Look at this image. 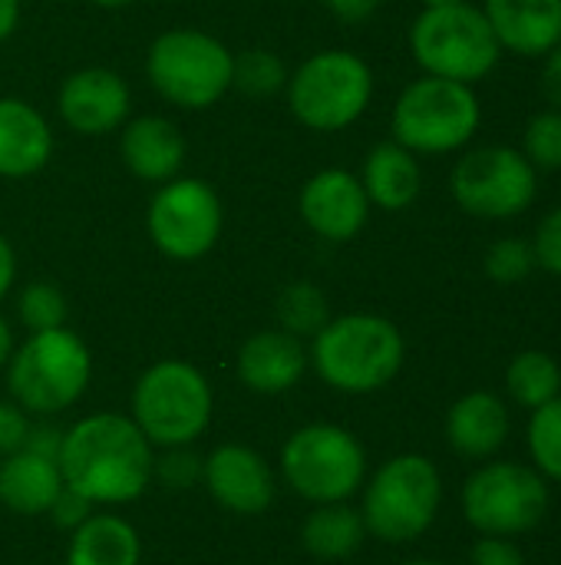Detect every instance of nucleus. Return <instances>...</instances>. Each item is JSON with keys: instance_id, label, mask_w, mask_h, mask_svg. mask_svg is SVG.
Returning <instances> with one entry per match:
<instances>
[{"instance_id": "f257e3e1", "label": "nucleus", "mask_w": 561, "mask_h": 565, "mask_svg": "<svg viewBox=\"0 0 561 565\" xmlns=\"http://www.w3.org/2000/svg\"><path fill=\"white\" fill-rule=\"evenodd\" d=\"M63 487L93 507H122L139 500L152 483L155 447L126 414H89L63 430L60 447Z\"/></svg>"}, {"instance_id": "f03ea898", "label": "nucleus", "mask_w": 561, "mask_h": 565, "mask_svg": "<svg viewBox=\"0 0 561 565\" xmlns=\"http://www.w3.org/2000/svg\"><path fill=\"white\" fill-rule=\"evenodd\" d=\"M407 361V341L400 328L384 315H341L331 318L308 351L317 377L341 394H374L384 391Z\"/></svg>"}, {"instance_id": "7ed1b4c3", "label": "nucleus", "mask_w": 561, "mask_h": 565, "mask_svg": "<svg viewBox=\"0 0 561 565\" xmlns=\"http://www.w3.org/2000/svg\"><path fill=\"white\" fill-rule=\"evenodd\" d=\"M93 358L76 331L53 328L30 334L7 364V387L30 417H56L69 411L89 387Z\"/></svg>"}, {"instance_id": "20e7f679", "label": "nucleus", "mask_w": 561, "mask_h": 565, "mask_svg": "<svg viewBox=\"0 0 561 565\" xmlns=\"http://www.w3.org/2000/svg\"><path fill=\"white\" fill-rule=\"evenodd\" d=\"M443 503V477L436 463L423 454H400L377 467L364 483L360 516L367 536L380 543H413L420 540Z\"/></svg>"}, {"instance_id": "39448f33", "label": "nucleus", "mask_w": 561, "mask_h": 565, "mask_svg": "<svg viewBox=\"0 0 561 565\" xmlns=\"http://www.w3.org/2000/svg\"><path fill=\"white\" fill-rule=\"evenodd\" d=\"M410 53L427 76L479 83L503 56V46L483 13L470 0L450 7H423L410 26Z\"/></svg>"}, {"instance_id": "423d86ee", "label": "nucleus", "mask_w": 561, "mask_h": 565, "mask_svg": "<svg viewBox=\"0 0 561 565\" xmlns=\"http://www.w3.org/2000/svg\"><path fill=\"white\" fill-rule=\"evenodd\" d=\"M215 394L208 377L185 361H159L132 387V420L159 450L192 447L212 424Z\"/></svg>"}, {"instance_id": "0eeeda50", "label": "nucleus", "mask_w": 561, "mask_h": 565, "mask_svg": "<svg viewBox=\"0 0 561 565\" xmlns=\"http://www.w3.org/2000/svg\"><path fill=\"white\" fill-rule=\"evenodd\" d=\"M235 53L205 30L175 26L152 40L145 76L152 89L179 109H208L231 89Z\"/></svg>"}, {"instance_id": "6e6552de", "label": "nucleus", "mask_w": 561, "mask_h": 565, "mask_svg": "<svg viewBox=\"0 0 561 565\" xmlns=\"http://www.w3.org/2000/svg\"><path fill=\"white\" fill-rule=\"evenodd\" d=\"M483 122V106L473 86L440 76L413 79L393 103V142L417 156H443L463 149Z\"/></svg>"}, {"instance_id": "1a4fd4ad", "label": "nucleus", "mask_w": 561, "mask_h": 565, "mask_svg": "<svg viewBox=\"0 0 561 565\" xmlns=\"http://www.w3.org/2000/svg\"><path fill=\"white\" fill-rule=\"evenodd\" d=\"M288 106L314 132L354 126L374 99V70L350 50H321L288 76Z\"/></svg>"}, {"instance_id": "9d476101", "label": "nucleus", "mask_w": 561, "mask_h": 565, "mask_svg": "<svg viewBox=\"0 0 561 565\" xmlns=\"http://www.w3.org/2000/svg\"><path fill=\"white\" fill-rule=\"evenodd\" d=\"M281 477L308 503H347L367 483L364 444L337 424H308L281 447Z\"/></svg>"}, {"instance_id": "9b49d317", "label": "nucleus", "mask_w": 561, "mask_h": 565, "mask_svg": "<svg viewBox=\"0 0 561 565\" xmlns=\"http://www.w3.org/2000/svg\"><path fill=\"white\" fill-rule=\"evenodd\" d=\"M549 513V483L536 467L496 460L479 467L463 487V516L483 536L532 533Z\"/></svg>"}, {"instance_id": "f8f14e48", "label": "nucleus", "mask_w": 561, "mask_h": 565, "mask_svg": "<svg viewBox=\"0 0 561 565\" xmlns=\"http://www.w3.org/2000/svg\"><path fill=\"white\" fill-rule=\"evenodd\" d=\"M450 192L456 205L486 222H506L522 212L539 195V169L513 146H483L466 152L450 175Z\"/></svg>"}, {"instance_id": "ddd939ff", "label": "nucleus", "mask_w": 561, "mask_h": 565, "mask_svg": "<svg viewBox=\"0 0 561 565\" xmlns=\"http://www.w3.org/2000/svg\"><path fill=\"white\" fill-rule=\"evenodd\" d=\"M145 228L165 258L198 262L222 235V199L205 179L175 175L152 195Z\"/></svg>"}, {"instance_id": "4468645a", "label": "nucleus", "mask_w": 561, "mask_h": 565, "mask_svg": "<svg viewBox=\"0 0 561 565\" xmlns=\"http://www.w3.org/2000/svg\"><path fill=\"white\" fill-rule=\"evenodd\" d=\"M202 487L222 510L238 516L265 513L278 493L268 460L241 444H222L202 460Z\"/></svg>"}, {"instance_id": "2eb2a0df", "label": "nucleus", "mask_w": 561, "mask_h": 565, "mask_svg": "<svg viewBox=\"0 0 561 565\" xmlns=\"http://www.w3.org/2000/svg\"><path fill=\"white\" fill-rule=\"evenodd\" d=\"M129 83L106 66H86L63 79L56 93V109L63 122L79 136H106L122 129L129 119Z\"/></svg>"}, {"instance_id": "dca6fc26", "label": "nucleus", "mask_w": 561, "mask_h": 565, "mask_svg": "<svg viewBox=\"0 0 561 565\" xmlns=\"http://www.w3.org/2000/svg\"><path fill=\"white\" fill-rule=\"evenodd\" d=\"M298 209L304 225L324 242H350L370 218V199L360 185V175L347 169L314 172L301 189Z\"/></svg>"}, {"instance_id": "f3484780", "label": "nucleus", "mask_w": 561, "mask_h": 565, "mask_svg": "<svg viewBox=\"0 0 561 565\" xmlns=\"http://www.w3.org/2000/svg\"><path fill=\"white\" fill-rule=\"evenodd\" d=\"M308 371V348L301 338L274 328L251 334L238 351V377L248 391L274 397L291 391Z\"/></svg>"}, {"instance_id": "a211bd4d", "label": "nucleus", "mask_w": 561, "mask_h": 565, "mask_svg": "<svg viewBox=\"0 0 561 565\" xmlns=\"http://www.w3.org/2000/svg\"><path fill=\"white\" fill-rule=\"evenodd\" d=\"M185 136L165 116H136L122 126L119 156L122 166L142 182H169L185 166Z\"/></svg>"}, {"instance_id": "6ab92c4d", "label": "nucleus", "mask_w": 561, "mask_h": 565, "mask_svg": "<svg viewBox=\"0 0 561 565\" xmlns=\"http://www.w3.org/2000/svg\"><path fill=\"white\" fill-rule=\"evenodd\" d=\"M503 53L546 56L561 43V0H483Z\"/></svg>"}, {"instance_id": "aec40b11", "label": "nucleus", "mask_w": 561, "mask_h": 565, "mask_svg": "<svg viewBox=\"0 0 561 565\" xmlns=\"http://www.w3.org/2000/svg\"><path fill=\"white\" fill-rule=\"evenodd\" d=\"M53 159L46 116L17 96H0V179L36 175Z\"/></svg>"}, {"instance_id": "412c9836", "label": "nucleus", "mask_w": 561, "mask_h": 565, "mask_svg": "<svg viewBox=\"0 0 561 565\" xmlns=\"http://www.w3.org/2000/svg\"><path fill=\"white\" fill-rule=\"evenodd\" d=\"M509 430V407L493 391H470L446 414V440L466 460L496 457L506 447Z\"/></svg>"}, {"instance_id": "4be33fe9", "label": "nucleus", "mask_w": 561, "mask_h": 565, "mask_svg": "<svg viewBox=\"0 0 561 565\" xmlns=\"http://www.w3.org/2000/svg\"><path fill=\"white\" fill-rule=\"evenodd\" d=\"M360 185L370 199V205L384 212H403L417 202L423 189V169L417 152H410L400 142H380L367 152Z\"/></svg>"}, {"instance_id": "5701e85b", "label": "nucleus", "mask_w": 561, "mask_h": 565, "mask_svg": "<svg viewBox=\"0 0 561 565\" xmlns=\"http://www.w3.org/2000/svg\"><path fill=\"white\" fill-rule=\"evenodd\" d=\"M63 490V473L56 460L17 450L0 460V503L20 516L50 513L53 500Z\"/></svg>"}, {"instance_id": "b1692460", "label": "nucleus", "mask_w": 561, "mask_h": 565, "mask_svg": "<svg viewBox=\"0 0 561 565\" xmlns=\"http://www.w3.org/2000/svg\"><path fill=\"white\" fill-rule=\"evenodd\" d=\"M142 543L129 520L112 513H93L69 536L66 565H139Z\"/></svg>"}, {"instance_id": "393cba45", "label": "nucleus", "mask_w": 561, "mask_h": 565, "mask_svg": "<svg viewBox=\"0 0 561 565\" xmlns=\"http://www.w3.org/2000/svg\"><path fill=\"white\" fill-rule=\"evenodd\" d=\"M367 540V526L360 510L350 503H321L308 513L301 526V543L314 559L337 563L350 559Z\"/></svg>"}, {"instance_id": "a878e982", "label": "nucleus", "mask_w": 561, "mask_h": 565, "mask_svg": "<svg viewBox=\"0 0 561 565\" xmlns=\"http://www.w3.org/2000/svg\"><path fill=\"white\" fill-rule=\"evenodd\" d=\"M506 391L526 411L546 407L561 394L559 361L546 351H519L506 367Z\"/></svg>"}, {"instance_id": "bb28decb", "label": "nucleus", "mask_w": 561, "mask_h": 565, "mask_svg": "<svg viewBox=\"0 0 561 565\" xmlns=\"http://www.w3.org/2000/svg\"><path fill=\"white\" fill-rule=\"evenodd\" d=\"M331 321L327 298L311 281H294L278 295V324L294 338H314Z\"/></svg>"}, {"instance_id": "cd10ccee", "label": "nucleus", "mask_w": 561, "mask_h": 565, "mask_svg": "<svg viewBox=\"0 0 561 565\" xmlns=\"http://www.w3.org/2000/svg\"><path fill=\"white\" fill-rule=\"evenodd\" d=\"M526 440H529L532 467L546 480L561 483V394L555 401H549L546 407L532 411Z\"/></svg>"}, {"instance_id": "c85d7f7f", "label": "nucleus", "mask_w": 561, "mask_h": 565, "mask_svg": "<svg viewBox=\"0 0 561 565\" xmlns=\"http://www.w3.org/2000/svg\"><path fill=\"white\" fill-rule=\"evenodd\" d=\"M231 86L248 93V96H274L288 86V66L271 50H261V46L245 50L235 56Z\"/></svg>"}, {"instance_id": "c756f323", "label": "nucleus", "mask_w": 561, "mask_h": 565, "mask_svg": "<svg viewBox=\"0 0 561 565\" xmlns=\"http://www.w3.org/2000/svg\"><path fill=\"white\" fill-rule=\"evenodd\" d=\"M66 298L56 285L50 281H30L20 298H17V318L20 324L36 334V331H53L66 324Z\"/></svg>"}, {"instance_id": "7c9ffc66", "label": "nucleus", "mask_w": 561, "mask_h": 565, "mask_svg": "<svg viewBox=\"0 0 561 565\" xmlns=\"http://www.w3.org/2000/svg\"><path fill=\"white\" fill-rule=\"evenodd\" d=\"M522 156L539 172L561 169V109H542L529 119L522 132Z\"/></svg>"}, {"instance_id": "2f4dec72", "label": "nucleus", "mask_w": 561, "mask_h": 565, "mask_svg": "<svg viewBox=\"0 0 561 565\" xmlns=\"http://www.w3.org/2000/svg\"><path fill=\"white\" fill-rule=\"evenodd\" d=\"M486 275L496 281V285H519L526 281L532 271H536V252H532V242L526 238H499L489 245L486 252V262H483Z\"/></svg>"}, {"instance_id": "473e14b6", "label": "nucleus", "mask_w": 561, "mask_h": 565, "mask_svg": "<svg viewBox=\"0 0 561 565\" xmlns=\"http://www.w3.org/2000/svg\"><path fill=\"white\" fill-rule=\"evenodd\" d=\"M152 480L169 490H188L192 483H202V457L192 454V447H169L152 463Z\"/></svg>"}, {"instance_id": "72a5a7b5", "label": "nucleus", "mask_w": 561, "mask_h": 565, "mask_svg": "<svg viewBox=\"0 0 561 565\" xmlns=\"http://www.w3.org/2000/svg\"><path fill=\"white\" fill-rule=\"evenodd\" d=\"M532 252H536V268H546L549 275L561 278V205L539 222L532 235Z\"/></svg>"}, {"instance_id": "f704fd0d", "label": "nucleus", "mask_w": 561, "mask_h": 565, "mask_svg": "<svg viewBox=\"0 0 561 565\" xmlns=\"http://www.w3.org/2000/svg\"><path fill=\"white\" fill-rule=\"evenodd\" d=\"M30 434V414L20 411L13 401H0V460L23 450Z\"/></svg>"}, {"instance_id": "c9c22d12", "label": "nucleus", "mask_w": 561, "mask_h": 565, "mask_svg": "<svg viewBox=\"0 0 561 565\" xmlns=\"http://www.w3.org/2000/svg\"><path fill=\"white\" fill-rule=\"evenodd\" d=\"M60 530H76L79 523H86L89 516H93V503L86 500V497H79L76 490H69V487H63L60 490V497L53 500V507H50V513H46Z\"/></svg>"}, {"instance_id": "e433bc0d", "label": "nucleus", "mask_w": 561, "mask_h": 565, "mask_svg": "<svg viewBox=\"0 0 561 565\" xmlns=\"http://www.w3.org/2000/svg\"><path fill=\"white\" fill-rule=\"evenodd\" d=\"M470 565H526V556L506 536H483L470 553Z\"/></svg>"}, {"instance_id": "4c0bfd02", "label": "nucleus", "mask_w": 561, "mask_h": 565, "mask_svg": "<svg viewBox=\"0 0 561 565\" xmlns=\"http://www.w3.org/2000/svg\"><path fill=\"white\" fill-rule=\"evenodd\" d=\"M60 447H63V430L60 427H53V424H30L23 450H30L36 457H46V460H56Z\"/></svg>"}, {"instance_id": "58836bf2", "label": "nucleus", "mask_w": 561, "mask_h": 565, "mask_svg": "<svg viewBox=\"0 0 561 565\" xmlns=\"http://www.w3.org/2000/svg\"><path fill=\"white\" fill-rule=\"evenodd\" d=\"M384 0H324V7L341 20V23H364L380 10Z\"/></svg>"}, {"instance_id": "ea45409f", "label": "nucleus", "mask_w": 561, "mask_h": 565, "mask_svg": "<svg viewBox=\"0 0 561 565\" xmlns=\"http://www.w3.org/2000/svg\"><path fill=\"white\" fill-rule=\"evenodd\" d=\"M542 93L552 103V109H561V43L546 53V66H542Z\"/></svg>"}, {"instance_id": "a19ab883", "label": "nucleus", "mask_w": 561, "mask_h": 565, "mask_svg": "<svg viewBox=\"0 0 561 565\" xmlns=\"http://www.w3.org/2000/svg\"><path fill=\"white\" fill-rule=\"evenodd\" d=\"M13 278H17V255H13L10 242L3 238V232H0V301L13 288Z\"/></svg>"}, {"instance_id": "79ce46f5", "label": "nucleus", "mask_w": 561, "mask_h": 565, "mask_svg": "<svg viewBox=\"0 0 561 565\" xmlns=\"http://www.w3.org/2000/svg\"><path fill=\"white\" fill-rule=\"evenodd\" d=\"M20 23V0H0V43L17 30Z\"/></svg>"}, {"instance_id": "37998d69", "label": "nucleus", "mask_w": 561, "mask_h": 565, "mask_svg": "<svg viewBox=\"0 0 561 565\" xmlns=\"http://www.w3.org/2000/svg\"><path fill=\"white\" fill-rule=\"evenodd\" d=\"M13 328H10V321L0 315V367H7L10 364V358H13Z\"/></svg>"}, {"instance_id": "c03bdc74", "label": "nucleus", "mask_w": 561, "mask_h": 565, "mask_svg": "<svg viewBox=\"0 0 561 565\" xmlns=\"http://www.w3.org/2000/svg\"><path fill=\"white\" fill-rule=\"evenodd\" d=\"M96 7H103V10H122V7H129L132 0H93Z\"/></svg>"}, {"instance_id": "a18cd8bd", "label": "nucleus", "mask_w": 561, "mask_h": 565, "mask_svg": "<svg viewBox=\"0 0 561 565\" xmlns=\"http://www.w3.org/2000/svg\"><path fill=\"white\" fill-rule=\"evenodd\" d=\"M423 7H450V3H463V0H420Z\"/></svg>"}, {"instance_id": "49530a36", "label": "nucleus", "mask_w": 561, "mask_h": 565, "mask_svg": "<svg viewBox=\"0 0 561 565\" xmlns=\"http://www.w3.org/2000/svg\"><path fill=\"white\" fill-rule=\"evenodd\" d=\"M403 565H446V563H436V559H410V563Z\"/></svg>"}]
</instances>
